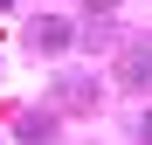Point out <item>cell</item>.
<instances>
[{
  "instance_id": "obj_1",
  "label": "cell",
  "mask_w": 152,
  "mask_h": 145,
  "mask_svg": "<svg viewBox=\"0 0 152 145\" xmlns=\"http://www.w3.org/2000/svg\"><path fill=\"white\" fill-rule=\"evenodd\" d=\"M28 48H42V55H62V48H69V21H42V28L28 35Z\"/></svg>"
},
{
  "instance_id": "obj_2",
  "label": "cell",
  "mask_w": 152,
  "mask_h": 145,
  "mask_svg": "<svg viewBox=\"0 0 152 145\" xmlns=\"http://www.w3.org/2000/svg\"><path fill=\"white\" fill-rule=\"evenodd\" d=\"M14 131L28 138V145H42V138H56V117H48V111H21V117H14Z\"/></svg>"
},
{
  "instance_id": "obj_3",
  "label": "cell",
  "mask_w": 152,
  "mask_h": 145,
  "mask_svg": "<svg viewBox=\"0 0 152 145\" xmlns=\"http://www.w3.org/2000/svg\"><path fill=\"white\" fill-rule=\"evenodd\" d=\"M145 76H152V55H138V48H132V55H124V83L145 90Z\"/></svg>"
},
{
  "instance_id": "obj_6",
  "label": "cell",
  "mask_w": 152,
  "mask_h": 145,
  "mask_svg": "<svg viewBox=\"0 0 152 145\" xmlns=\"http://www.w3.org/2000/svg\"><path fill=\"white\" fill-rule=\"evenodd\" d=\"M7 7H14V0H0V14H7Z\"/></svg>"
},
{
  "instance_id": "obj_4",
  "label": "cell",
  "mask_w": 152,
  "mask_h": 145,
  "mask_svg": "<svg viewBox=\"0 0 152 145\" xmlns=\"http://www.w3.org/2000/svg\"><path fill=\"white\" fill-rule=\"evenodd\" d=\"M62 104H83V111H90V104H97V83H62Z\"/></svg>"
},
{
  "instance_id": "obj_5",
  "label": "cell",
  "mask_w": 152,
  "mask_h": 145,
  "mask_svg": "<svg viewBox=\"0 0 152 145\" xmlns=\"http://www.w3.org/2000/svg\"><path fill=\"white\" fill-rule=\"evenodd\" d=\"M83 7H90V14H111V7H118V0H83Z\"/></svg>"
}]
</instances>
